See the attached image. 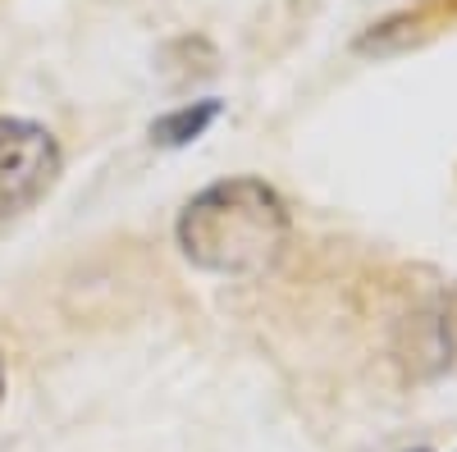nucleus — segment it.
Here are the masks:
<instances>
[{
	"label": "nucleus",
	"mask_w": 457,
	"mask_h": 452,
	"mask_svg": "<svg viewBox=\"0 0 457 452\" xmlns=\"http://www.w3.org/2000/svg\"><path fill=\"white\" fill-rule=\"evenodd\" d=\"M0 398H5V361H0Z\"/></svg>",
	"instance_id": "6"
},
{
	"label": "nucleus",
	"mask_w": 457,
	"mask_h": 452,
	"mask_svg": "<svg viewBox=\"0 0 457 452\" xmlns=\"http://www.w3.org/2000/svg\"><path fill=\"white\" fill-rule=\"evenodd\" d=\"M288 206L265 178L234 174L187 197L174 224L179 251L206 275L256 279L288 247Z\"/></svg>",
	"instance_id": "1"
},
{
	"label": "nucleus",
	"mask_w": 457,
	"mask_h": 452,
	"mask_svg": "<svg viewBox=\"0 0 457 452\" xmlns=\"http://www.w3.org/2000/svg\"><path fill=\"white\" fill-rule=\"evenodd\" d=\"M448 23H457V0H416V5L394 10L389 19L370 23L357 37V51H366V55H398L407 46L430 42V37L444 32Z\"/></svg>",
	"instance_id": "3"
},
{
	"label": "nucleus",
	"mask_w": 457,
	"mask_h": 452,
	"mask_svg": "<svg viewBox=\"0 0 457 452\" xmlns=\"http://www.w3.org/2000/svg\"><path fill=\"white\" fill-rule=\"evenodd\" d=\"M224 115V101L220 96H202V101H187V105H174L170 115L151 119V142L156 146H193L197 137H206V128Z\"/></svg>",
	"instance_id": "4"
},
{
	"label": "nucleus",
	"mask_w": 457,
	"mask_h": 452,
	"mask_svg": "<svg viewBox=\"0 0 457 452\" xmlns=\"http://www.w3.org/2000/svg\"><path fill=\"white\" fill-rule=\"evenodd\" d=\"M64 169L55 133L37 119H0V219L42 201Z\"/></svg>",
	"instance_id": "2"
},
{
	"label": "nucleus",
	"mask_w": 457,
	"mask_h": 452,
	"mask_svg": "<svg viewBox=\"0 0 457 452\" xmlns=\"http://www.w3.org/2000/svg\"><path fill=\"white\" fill-rule=\"evenodd\" d=\"M439 338H444V357L457 370V284L444 297V316H439Z\"/></svg>",
	"instance_id": "5"
}]
</instances>
